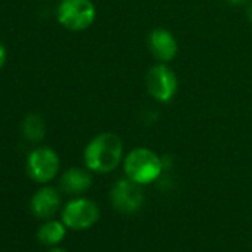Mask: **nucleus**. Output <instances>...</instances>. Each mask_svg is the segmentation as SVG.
Wrapping results in <instances>:
<instances>
[{"mask_svg": "<svg viewBox=\"0 0 252 252\" xmlns=\"http://www.w3.org/2000/svg\"><path fill=\"white\" fill-rule=\"evenodd\" d=\"M85 166L91 172L108 174L123 160V143L114 132H101L94 137L83 152Z\"/></svg>", "mask_w": 252, "mask_h": 252, "instance_id": "1", "label": "nucleus"}, {"mask_svg": "<svg viewBox=\"0 0 252 252\" xmlns=\"http://www.w3.org/2000/svg\"><path fill=\"white\" fill-rule=\"evenodd\" d=\"M163 160L153 150L137 147L123 159V171L129 180L140 186L155 183L163 172Z\"/></svg>", "mask_w": 252, "mask_h": 252, "instance_id": "2", "label": "nucleus"}, {"mask_svg": "<svg viewBox=\"0 0 252 252\" xmlns=\"http://www.w3.org/2000/svg\"><path fill=\"white\" fill-rule=\"evenodd\" d=\"M58 23L70 32L89 29L96 18V8L92 0H61L57 8Z\"/></svg>", "mask_w": 252, "mask_h": 252, "instance_id": "3", "label": "nucleus"}, {"mask_svg": "<svg viewBox=\"0 0 252 252\" xmlns=\"http://www.w3.org/2000/svg\"><path fill=\"white\" fill-rule=\"evenodd\" d=\"M147 92L158 102H169L178 91V77L166 63L155 64L146 74Z\"/></svg>", "mask_w": 252, "mask_h": 252, "instance_id": "4", "label": "nucleus"}, {"mask_svg": "<svg viewBox=\"0 0 252 252\" xmlns=\"http://www.w3.org/2000/svg\"><path fill=\"white\" fill-rule=\"evenodd\" d=\"M110 202L120 214H135L144 205V193L140 184L125 177L113 184L110 190Z\"/></svg>", "mask_w": 252, "mask_h": 252, "instance_id": "5", "label": "nucleus"}, {"mask_svg": "<svg viewBox=\"0 0 252 252\" xmlns=\"http://www.w3.org/2000/svg\"><path fill=\"white\" fill-rule=\"evenodd\" d=\"M60 158L55 150L49 147H37L30 152L27 158V174L36 183L52 181L60 171Z\"/></svg>", "mask_w": 252, "mask_h": 252, "instance_id": "6", "label": "nucleus"}, {"mask_svg": "<svg viewBox=\"0 0 252 252\" xmlns=\"http://www.w3.org/2000/svg\"><path fill=\"white\" fill-rule=\"evenodd\" d=\"M61 220L68 228L86 230L99 220V208L91 199L77 197L64 206Z\"/></svg>", "mask_w": 252, "mask_h": 252, "instance_id": "7", "label": "nucleus"}, {"mask_svg": "<svg viewBox=\"0 0 252 252\" xmlns=\"http://www.w3.org/2000/svg\"><path fill=\"white\" fill-rule=\"evenodd\" d=\"M147 43L152 55L160 63H169L178 54V42L166 29H155L149 34Z\"/></svg>", "mask_w": 252, "mask_h": 252, "instance_id": "8", "label": "nucleus"}, {"mask_svg": "<svg viewBox=\"0 0 252 252\" xmlns=\"http://www.w3.org/2000/svg\"><path fill=\"white\" fill-rule=\"evenodd\" d=\"M61 206V196L57 189L45 186L39 189L30 202V209L37 218H51Z\"/></svg>", "mask_w": 252, "mask_h": 252, "instance_id": "9", "label": "nucleus"}, {"mask_svg": "<svg viewBox=\"0 0 252 252\" xmlns=\"http://www.w3.org/2000/svg\"><path fill=\"white\" fill-rule=\"evenodd\" d=\"M60 186L63 189V191L68 193V194H82L85 191H88L92 186V175L91 171L86 168H70L67 169L61 180H60Z\"/></svg>", "mask_w": 252, "mask_h": 252, "instance_id": "10", "label": "nucleus"}, {"mask_svg": "<svg viewBox=\"0 0 252 252\" xmlns=\"http://www.w3.org/2000/svg\"><path fill=\"white\" fill-rule=\"evenodd\" d=\"M67 225L63 221H48L37 230V240L48 246H55L64 240Z\"/></svg>", "mask_w": 252, "mask_h": 252, "instance_id": "11", "label": "nucleus"}, {"mask_svg": "<svg viewBox=\"0 0 252 252\" xmlns=\"http://www.w3.org/2000/svg\"><path fill=\"white\" fill-rule=\"evenodd\" d=\"M23 134L29 141H33V143L42 141L46 134V125H45L43 117L36 113L27 114L23 123Z\"/></svg>", "mask_w": 252, "mask_h": 252, "instance_id": "12", "label": "nucleus"}, {"mask_svg": "<svg viewBox=\"0 0 252 252\" xmlns=\"http://www.w3.org/2000/svg\"><path fill=\"white\" fill-rule=\"evenodd\" d=\"M6 57H8V54H6V48H5V45L0 42V68H2L3 65H5V63H6Z\"/></svg>", "mask_w": 252, "mask_h": 252, "instance_id": "13", "label": "nucleus"}, {"mask_svg": "<svg viewBox=\"0 0 252 252\" xmlns=\"http://www.w3.org/2000/svg\"><path fill=\"white\" fill-rule=\"evenodd\" d=\"M246 17L252 23V0H249V2L246 3Z\"/></svg>", "mask_w": 252, "mask_h": 252, "instance_id": "14", "label": "nucleus"}, {"mask_svg": "<svg viewBox=\"0 0 252 252\" xmlns=\"http://www.w3.org/2000/svg\"><path fill=\"white\" fill-rule=\"evenodd\" d=\"M227 2L231 5H243V3H248L249 0H227Z\"/></svg>", "mask_w": 252, "mask_h": 252, "instance_id": "15", "label": "nucleus"}, {"mask_svg": "<svg viewBox=\"0 0 252 252\" xmlns=\"http://www.w3.org/2000/svg\"><path fill=\"white\" fill-rule=\"evenodd\" d=\"M49 252H67L65 249H63V248H58V246H54Z\"/></svg>", "mask_w": 252, "mask_h": 252, "instance_id": "16", "label": "nucleus"}]
</instances>
